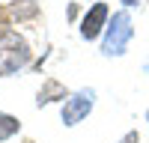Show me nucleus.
<instances>
[{
  "instance_id": "nucleus-1",
  "label": "nucleus",
  "mask_w": 149,
  "mask_h": 143,
  "mask_svg": "<svg viewBox=\"0 0 149 143\" xmlns=\"http://www.w3.org/2000/svg\"><path fill=\"white\" fill-rule=\"evenodd\" d=\"M134 36V24H131V15L125 9H119L110 15L107 21V30H104V39H102V54L104 57H122L125 48Z\"/></svg>"
},
{
  "instance_id": "nucleus-2",
  "label": "nucleus",
  "mask_w": 149,
  "mask_h": 143,
  "mask_svg": "<svg viewBox=\"0 0 149 143\" xmlns=\"http://www.w3.org/2000/svg\"><path fill=\"white\" fill-rule=\"evenodd\" d=\"M30 60V48L21 36L3 30L0 33V75H9V72H18L21 66H27Z\"/></svg>"
},
{
  "instance_id": "nucleus-3",
  "label": "nucleus",
  "mask_w": 149,
  "mask_h": 143,
  "mask_svg": "<svg viewBox=\"0 0 149 143\" xmlns=\"http://www.w3.org/2000/svg\"><path fill=\"white\" fill-rule=\"evenodd\" d=\"M93 104H95V92H93V90L74 92L72 99H66V104H63V122H66V125H78L84 116H90Z\"/></svg>"
},
{
  "instance_id": "nucleus-4",
  "label": "nucleus",
  "mask_w": 149,
  "mask_h": 143,
  "mask_svg": "<svg viewBox=\"0 0 149 143\" xmlns=\"http://www.w3.org/2000/svg\"><path fill=\"white\" fill-rule=\"evenodd\" d=\"M107 21H110V9H107V3H93L90 9H86V15H84V21H81V36L86 42L90 39H95L102 30H107Z\"/></svg>"
},
{
  "instance_id": "nucleus-5",
  "label": "nucleus",
  "mask_w": 149,
  "mask_h": 143,
  "mask_svg": "<svg viewBox=\"0 0 149 143\" xmlns=\"http://www.w3.org/2000/svg\"><path fill=\"white\" fill-rule=\"evenodd\" d=\"M57 95H60V99H66V90L60 87L57 81H48V83H45V90L39 92V104H48V101H54Z\"/></svg>"
},
{
  "instance_id": "nucleus-6",
  "label": "nucleus",
  "mask_w": 149,
  "mask_h": 143,
  "mask_svg": "<svg viewBox=\"0 0 149 143\" xmlns=\"http://www.w3.org/2000/svg\"><path fill=\"white\" fill-rule=\"evenodd\" d=\"M21 128V122L15 116H9V113H0V140H9L15 131Z\"/></svg>"
},
{
  "instance_id": "nucleus-7",
  "label": "nucleus",
  "mask_w": 149,
  "mask_h": 143,
  "mask_svg": "<svg viewBox=\"0 0 149 143\" xmlns=\"http://www.w3.org/2000/svg\"><path fill=\"white\" fill-rule=\"evenodd\" d=\"M137 140H140V134H137V131H128V134L122 137L119 143H137Z\"/></svg>"
},
{
  "instance_id": "nucleus-8",
  "label": "nucleus",
  "mask_w": 149,
  "mask_h": 143,
  "mask_svg": "<svg viewBox=\"0 0 149 143\" xmlns=\"http://www.w3.org/2000/svg\"><path fill=\"white\" fill-rule=\"evenodd\" d=\"M122 6H137V0H119Z\"/></svg>"
},
{
  "instance_id": "nucleus-9",
  "label": "nucleus",
  "mask_w": 149,
  "mask_h": 143,
  "mask_svg": "<svg viewBox=\"0 0 149 143\" xmlns=\"http://www.w3.org/2000/svg\"><path fill=\"white\" fill-rule=\"evenodd\" d=\"M146 72H149V63H146Z\"/></svg>"
},
{
  "instance_id": "nucleus-10",
  "label": "nucleus",
  "mask_w": 149,
  "mask_h": 143,
  "mask_svg": "<svg viewBox=\"0 0 149 143\" xmlns=\"http://www.w3.org/2000/svg\"><path fill=\"white\" fill-rule=\"evenodd\" d=\"M146 119H149V110H146Z\"/></svg>"
}]
</instances>
